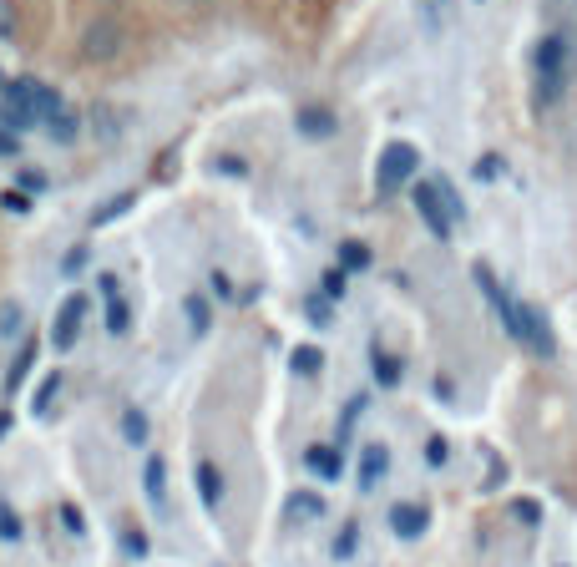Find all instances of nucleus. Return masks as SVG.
Listing matches in <instances>:
<instances>
[{"instance_id":"28","label":"nucleus","mask_w":577,"mask_h":567,"mask_svg":"<svg viewBox=\"0 0 577 567\" xmlns=\"http://www.w3.org/2000/svg\"><path fill=\"white\" fill-rule=\"evenodd\" d=\"M0 542H21V517L11 507H0Z\"/></svg>"},{"instance_id":"13","label":"nucleus","mask_w":577,"mask_h":567,"mask_svg":"<svg viewBox=\"0 0 577 567\" xmlns=\"http://www.w3.org/2000/svg\"><path fill=\"white\" fill-rule=\"evenodd\" d=\"M385 466H390V451L385 446H365V461H360V486H365V492L385 476Z\"/></svg>"},{"instance_id":"26","label":"nucleus","mask_w":577,"mask_h":567,"mask_svg":"<svg viewBox=\"0 0 577 567\" xmlns=\"http://www.w3.org/2000/svg\"><path fill=\"white\" fill-rule=\"evenodd\" d=\"M324 299H345V289H350V274L345 269H324Z\"/></svg>"},{"instance_id":"25","label":"nucleus","mask_w":577,"mask_h":567,"mask_svg":"<svg viewBox=\"0 0 577 567\" xmlns=\"http://www.w3.org/2000/svg\"><path fill=\"white\" fill-rule=\"evenodd\" d=\"M16 335H21V304L6 299L0 304V340H16Z\"/></svg>"},{"instance_id":"44","label":"nucleus","mask_w":577,"mask_h":567,"mask_svg":"<svg viewBox=\"0 0 577 567\" xmlns=\"http://www.w3.org/2000/svg\"><path fill=\"white\" fill-rule=\"evenodd\" d=\"M431 6H446V0H431Z\"/></svg>"},{"instance_id":"2","label":"nucleus","mask_w":577,"mask_h":567,"mask_svg":"<svg viewBox=\"0 0 577 567\" xmlns=\"http://www.w3.org/2000/svg\"><path fill=\"white\" fill-rule=\"evenodd\" d=\"M416 168H421V152L410 147V142H390L380 152V162H375V188L395 193V188H405L410 178H416Z\"/></svg>"},{"instance_id":"24","label":"nucleus","mask_w":577,"mask_h":567,"mask_svg":"<svg viewBox=\"0 0 577 567\" xmlns=\"http://www.w3.org/2000/svg\"><path fill=\"white\" fill-rule=\"evenodd\" d=\"M0 41H21V11H16V0H0Z\"/></svg>"},{"instance_id":"43","label":"nucleus","mask_w":577,"mask_h":567,"mask_svg":"<svg viewBox=\"0 0 577 567\" xmlns=\"http://www.w3.org/2000/svg\"><path fill=\"white\" fill-rule=\"evenodd\" d=\"M6 81H11V76H6V71H0V92H6Z\"/></svg>"},{"instance_id":"19","label":"nucleus","mask_w":577,"mask_h":567,"mask_svg":"<svg viewBox=\"0 0 577 567\" xmlns=\"http://www.w3.org/2000/svg\"><path fill=\"white\" fill-rule=\"evenodd\" d=\"M289 517H294V522H314V517H324V502H319L314 492H294V497H289Z\"/></svg>"},{"instance_id":"14","label":"nucleus","mask_w":577,"mask_h":567,"mask_svg":"<svg viewBox=\"0 0 577 567\" xmlns=\"http://www.w3.org/2000/svg\"><path fill=\"white\" fill-rule=\"evenodd\" d=\"M183 314H188V330H193V335H208L213 309H208V299H203V294H188V299H183Z\"/></svg>"},{"instance_id":"4","label":"nucleus","mask_w":577,"mask_h":567,"mask_svg":"<svg viewBox=\"0 0 577 567\" xmlns=\"http://www.w3.org/2000/svg\"><path fill=\"white\" fill-rule=\"evenodd\" d=\"M410 203H416V213L426 218V228H431V238H451V213H446V203H441V188L436 183H416L410 188Z\"/></svg>"},{"instance_id":"6","label":"nucleus","mask_w":577,"mask_h":567,"mask_svg":"<svg viewBox=\"0 0 577 567\" xmlns=\"http://www.w3.org/2000/svg\"><path fill=\"white\" fill-rule=\"evenodd\" d=\"M426 527H431V512H426V507H416V502H395V507H390V532H395V537L416 542Z\"/></svg>"},{"instance_id":"21","label":"nucleus","mask_w":577,"mask_h":567,"mask_svg":"<svg viewBox=\"0 0 577 567\" xmlns=\"http://www.w3.org/2000/svg\"><path fill=\"white\" fill-rule=\"evenodd\" d=\"M132 203H137V193H117L112 203H102V208L92 213V228H102V223H112V218H122V213L132 208Z\"/></svg>"},{"instance_id":"35","label":"nucleus","mask_w":577,"mask_h":567,"mask_svg":"<svg viewBox=\"0 0 577 567\" xmlns=\"http://www.w3.org/2000/svg\"><path fill=\"white\" fill-rule=\"evenodd\" d=\"M497 173H502V162H497V157L486 152V157L476 162V178H481V183H491V178H497Z\"/></svg>"},{"instance_id":"34","label":"nucleus","mask_w":577,"mask_h":567,"mask_svg":"<svg viewBox=\"0 0 577 567\" xmlns=\"http://www.w3.org/2000/svg\"><path fill=\"white\" fill-rule=\"evenodd\" d=\"M208 289H213L218 299H233V279H228L223 269H213V274H208Z\"/></svg>"},{"instance_id":"16","label":"nucleus","mask_w":577,"mask_h":567,"mask_svg":"<svg viewBox=\"0 0 577 567\" xmlns=\"http://www.w3.org/2000/svg\"><path fill=\"white\" fill-rule=\"evenodd\" d=\"M102 324H107V335H127V330H132V309H127L122 294L107 299V319H102Z\"/></svg>"},{"instance_id":"9","label":"nucleus","mask_w":577,"mask_h":567,"mask_svg":"<svg viewBox=\"0 0 577 567\" xmlns=\"http://www.w3.org/2000/svg\"><path fill=\"white\" fill-rule=\"evenodd\" d=\"M142 492H147L152 507L168 502V461H162V456H147V466H142Z\"/></svg>"},{"instance_id":"1","label":"nucleus","mask_w":577,"mask_h":567,"mask_svg":"<svg viewBox=\"0 0 577 567\" xmlns=\"http://www.w3.org/2000/svg\"><path fill=\"white\" fill-rule=\"evenodd\" d=\"M567 87V41L562 36H542L537 46V102L552 107Z\"/></svg>"},{"instance_id":"17","label":"nucleus","mask_w":577,"mask_h":567,"mask_svg":"<svg viewBox=\"0 0 577 567\" xmlns=\"http://www.w3.org/2000/svg\"><path fill=\"white\" fill-rule=\"evenodd\" d=\"M46 132H51L56 142H76V132H81V117H76L71 107H61V112L46 122Z\"/></svg>"},{"instance_id":"18","label":"nucleus","mask_w":577,"mask_h":567,"mask_svg":"<svg viewBox=\"0 0 577 567\" xmlns=\"http://www.w3.org/2000/svg\"><path fill=\"white\" fill-rule=\"evenodd\" d=\"M370 370H375L380 385H395V380H400V360H395L390 350H380V345L370 350Z\"/></svg>"},{"instance_id":"7","label":"nucleus","mask_w":577,"mask_h":567,"mask_svg":"<svg viewBox=\"0 0 577 567\" xmlns=\"http://www.w3.org/2000/svg\"><path fill=\"white\" fill-rule=\"evenodd\" d=\"M294 127H299V137H335V132H340V117L329 112V107H299Z\"/></svg>"},{"instance_id":"20","label":"nucleus","mask_w":577,"mask_h":567,"mask_svg":"<svg viewBox=\"0 0 577 567\" xmlns=\"http://www.w3.org/2000/svg\"><path fill=\"white\" fill-rule=\"evenodd\" d=\"M340 269H345V274H350V269H370V249H365V243H355V238L340 243Z\"/></svg>"},{"instance_id":"5","label":"nucleus","mask_w":577,"mask_h":567,"mask_svg":"<svg viewBox=\"0 0 577 567\" xmlns=\"http://www.w3.org/2000/svg\"><path fill=\"white\" fill-rule=\"evenodd\" d=\"M81 319H87V294H66V299H61V309H56V330H51V345H56L61 355L76 345Z\"/></svg>"},{"instance_id":"10","label":"nucleus","mask_w":577,"mask_h":567,"mask_svg":"<svg viewBox=\"0 0 577 567\" xmlns=\"http://www.w3.org/2000/svg\"><path fill=\"white\" fill-rule=\"evenodd\" d=\"M36 355H41V340H36V335H31V340H21V350H16V360H11V370H6V395H16V390H21V380L31 375Z\"/></svg>"},{"instance_id":"40","label":"nucleus","mask_w":577,"mask_h":567,"mask_svg":"<svg viewBox=\"0 0 577 567\" xmlns=\"http://www.w3.org/2000/svg\"><path fill=\"white\" fill-rule=\"evenodd\" d=\"M122 542H127V552H132V557H142V552H147V537H142V532H127Z\"/></svg>"},{"instance_id":"29","label":"nucleus","mask_w":577,"mask_h":567,"mask_svg":"<svg viewBox=\"0 0 577 567\" xmlns=\"http://www.w3.org/2000/svg\"><path fill=\"white\" fill-rule=\"evenodd\" d=\"M0 208H6V213H31V198L21 188H6V193H0Z\"/></svg>"},{"instance_id":"42","label":"nucleus","mask_w":577,"mask_h":567,"mask_svg":"<svg viewBox=\"0 0 577 567\" xmlns=\"http://www.w3.org/2000/svg\"><path fill=\"white\" fill-rule=\"evenodd\" d=\"M11 431V411H0V436H6Z\"/></svg>"},{"instance_id":"3","label":"nucleus","mask_w":577,"mask_h":567,"mask_svg":"<svg viewBox=\"0 0 577 567\" xmlns=\"http://www.w3.org/2000/svg\"><path fill=\"white\" fill-rule=\"evenodd\" d=\"M76 51H81V61H92V66H102V61H117V51H122V26H117L112 16L92 21L87 31H81Z\"/></svg>"},{"instance_id":"11","label":"nucleus","mask_w":577,"mask_h":567,"mask_svg":"<svg viewBox=\"0 0 577 567\" xmlns=\"http://www.w3.org/2000/svg\"><path fill=\"white\" fill-rule=\"evenodd\" d=\"M522 340L542 355V360H552L557 355V340H552V330H547V319L537 314V309H527V330H522Z\"/></svg>"},{"instance_id":"41","label":"nucleus","mask_w":577,"mask_h":567,"mask_svg":"<svg viewBox=\"0 0 577 567\" xmlns=\"http://www.w3.org/2000/svg\"><path fill=\"white\" fill-rule=\"evenodd\" d=\"M97 284H102V294H107V299H117V274H102Z\"/></svg>"},{"instance_id":"15","label":"nucleus","mask_w":577,"mask_h":567,"mask_svg":"<svg viewBox=\"0 0 577 567\" xmlns=\"http://www.w3.org/2000/svg\"><path fill=\"white\" fill-rule=\"evenodd\" d=\"M122 441L127 446H147V416L137 411V405H127V411H122Z\"/></svg>"},{"instance_id":"8","label":"nucleus","mask_w":577,"mask_h":567,"mask_svg":"<svg viewBox=\"0 0 577 567\" xmlns=\"http://www.w3.org/2000/svg\"><path fill=\"white\" fill-rule=\"evenodd\" d=\"M304 466H309L319 481H340V471H345V456H340L335 446H309V451H304Z\"/></svg>"},{"instance_id":"12","label":"nucleus","mask_w":577,"mask_h":567,"mask_svg":"<svg viewBox=\"0 0 577 567\" xmlns=\"http://www.w3.org/2000/svg\"><path fill=\"white\" fill-rule=\"evenodd\" d=\"M198 492H203V507H218L223 502V471L213 461H198Z\"/></svg>"},{"instance_id":"36","label":"nucleus","mask_w":577,"mask_h":567,"mask_svg":"<svg viewBox=\"0 0 577 567\" xmlns=\"http://www.w3.org/2000/svg\"><path fill=\"white\" fill-rule=\"evenodd\" d=\"M0 157H21V137L0 127Z\"/></svg>"},{"instance_id":"37","label":"nucleus","mask_w":577,"mask_h":567,"mask_svg":"<svg viewBox=\"0 0 577 567\" xmlns=\"http://www.w3.org/2000/svg\"><path fill=\"white\" fill-rule=\"evenodd\" d=\"M426 461H431V466H441V461H446V441H441V436H431V441H426Z\"/></svg>"},{"instance_id":"38","label":"nucleus","mask_w":577,"mask_h":567,"mask_svg":"<svg viewBox=\"0 0 577 567\" xmlns=\"http://www.w3.org/2000/svg\"><path fill=\"white\" fill-rule=\"evenodd\" d=\"M81 264H87V249H71V254L61 259V274H76Z\"/></svg>"},{"instance_id":"32","label":"nucleus","mask_w":577,"mask_h":567,"mask_svg":"<svg viewBox=\"0 0 577 567\" xmlns=\"http://www.w3.org/2000/svg\"><path fill=\"white\" fill-rule=\"evenodd\" d=\"M61 527H66V532H76V537L87 532V517H81V507H71V502H66V507H61Z\"/></svg>"},{"instance_id":"27","label":"nucleus","mask_w":577,"mask_h":567,"mask_svg":"<svg viewBox=\"0 0 577 567\" xmlns=\"http://www.w3.org/2000/svg\"><path fill=\"white\" fill-rule=\"evenodd\" d=\"M92 117H97L92 127H97V137H102V142H112V137L122 132V127H117V117H112V107H92Z\"/></svg>"},{"instance_id":"31","label":"nucleus","mask_w":577,"mask_h":567,"mask_svg":"<svg viewBox=\"0 0 577 567\" xmlns=\"http://www.w3.org/2000/svg\"><path fill=\"white\" fill-rule=\"evenodd\" d=\"M355 542H360V527L350 522V527L335 537V557H355Z\"/></svg>"},{"instance_id":"33","label":"nucleus","mask_w":577,"mask_h":567,"mask_svg":"<svg viewBox=\"0 0 577 567\" xmlns=\"http://www.w3.org/2000/svg\"><path fill=\"white\" fill-rule=\"evenodd\" d=\"M21 193H46V173L41 168H21Z\"/></svg>"},{"instance_id":"22","label":"nucleus","mask_w":577,"mask_h":567,"mask_svg":"<svg viewBox=\"0 0 577 567\" xmlns=\"http://www.w3.org/2000/svg\"><path fill=\"white\" fill-rule=\"evenodd\" d=\"M289 365H294V375H319V370H324V355H319L314 345H299V350L289 355Z\"/></svg>"},{"instance_id":"23","label":"nucleus","mask_w":577,"mask_h":567,"mask_svg":"<svg viewBox=\"0 0 577 567\" xmlns=\"http://www.w3.org/2000/svg\"><path fill=\"white\" fill-rule=\"evenodd\" d=\"M56 390H61V370H51V375L41 380V390L31 395V411H36V416H46V411H51V400H56Z\"/></svg>"},{"instance_id":"39","label":"nucleus","mask_w":577,"mask_h":567,"mask_svg":"<svg viewBox=\"0 0 577 567\" xmlns=\"http://www.w3.org/2000/svg\"><path fill=\"white\" fill-rule=\"evenodd\" d=\"M512 512H517V517H522L527 527H532V522L542 517V512H537V502H512Z\"/></svg>"},{"instance_id":"30","label":"nucleus","mask_w":577,"mask_h":567,"mask_svg":"<svg viewBox=\"0 0 577 567\" xmlns=\"http://www.w3.org/2000/svg\"><path fill=\"white\" fill-rule=\"evenodd\" d=\"M304 314H309V324H329V299H324V294L304 299Z\"/></svg>"}]
</instances>
